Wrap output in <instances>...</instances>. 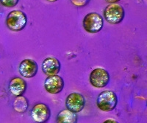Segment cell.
Listing matches in <instances>:
<instances>
[{
	"instance_id": "cell-16",
	"label": "cell",
	"mask_w": 147,
	"mask_h": 123,
	"mask_svg": "<svg viewBox=\"0 0 147 123\" xmlns=\"http://www.w3.org/2000/svg\"><path fill=\"white\" fill-rule=\"evenodd\" d=\"M103 123H119L117 120H113V119H108V120H106L105 121L103 122Z\"/></svg>"
},
{
	"instance_id": "cell-9",
	"label": "cell",
	"mask_w": 147,
	"mask_h": 123,
	"mask_svg": "<svg viewBox=\"0 0 147 123\" xmlns=\"http://www.w3.org/2000/svg\"><path fill=\"white\" fill-rule=\"evenodd\" d=\"M38 70V66L36 61L30 58L23 60L19 64L18 72L21 76L25 78H32L36 75Z\"/></svg>"
},
{
	"instance_id": "cell-12",
	"label": "cell",
	"mask_w": 147,
	"mask_h": 123,
	"mask_svg": "<svg viewBox=\"0 0 147 123\" xmlns=\"http://www.w3.org/2000/svg\"><path fill=\"white\" fill-rule=\"evenodd\" d=\"M78 116L68 109L60 111L56 117V123H77Z\"/></svg>"
},
{
	"instance_id": "cell-2",
	"label": "cell",
	"mask_w": 147,
	"mask_h": 123,
	"mask_svg": "<svg viewBox=\"0 0 147 123\" xmlns=\"http://www.w3.org/2000/svg\"><path fill=\"white\" fill-rule=\"evenodd\" d=\"M118 104V97L114 91L110 90L103 91L98 95L97 107L104 112H110L115 109Z\"/></svg>"
},
{
	"instance_id": "cell-10",
	"label": "cell",
	"mask_w": 147,
	"mask_h": 123,
	"mask_svg": "<svg viewBox=\"0 0 147 123\" xmlns=\"http://www.w3.org/2000/svg\"><path fill=\"white\" fill-rule=\"evenodd\" d=\"M42 71L47 76L57 74L61 69V64L55 57H48L44 60L41 65Z\"/></svg>"
},
{
	"instance_id": "cell-6",
	"label": "cell",
	"mask_w": 147,
	"mask_h": 123,
	"mask_svg": "<svg viewBox=\"0 0 147 123\" xmlns=\"http://www.w3.org/2000/svg\"><path fill=\"white\" fill-rule=\"evenodd\" d=\"M30 116L35 123H47L50 120L51 109L45 103H38L32 107Z\"/></svg>"
},
{
	"instance_id": "cell-3",
	"label": "cell",
	"mask_w": 147,
	"mask_h": 123,
	"mask_svg": "<svg viewBox=\"0 0 147 123\" xmlns=\"http://www.w3.org/2000/svg\"><path fill=\"white\" fill-rule=\"evenodd\" d=\"M82 25L85 30L88 33H97L104 27L103 17L97 13H89L84 17Z\"/></svg>"
},
{
	"instance_id": "cell-7",
	"label": "cell",
	"mask_w": 147,
	"mask_h": 123,
	"mask_svg": "<svg viewBox=\"0 0 147 123\" xmlns=\"http://www.w3.org/2000/svg\"><path fill=\"white\" fill-rule=\"evenodd\" d=\"M86 104V100L80 93L73 92L69 94L65 99L66 109L74 114L80 113L84 109Z\"/></svg>"
},
{
	"instance_id": "cell-1",
	"label": "cell",
	"mask_w": 147,
	"mask_h": 123,
	"mask_svg": "<svg viewBox=\"0 0 147 123\" xmlns=\"http://www.w3.org/2000/svg\"><path fill=\"white\" fill-rule=\"evenodd\" d=\"M6 25L9 30L14 32H19L25 28L27 24V16L22 10H12L6 18Z\"/></svg>"
},
{
	"instance_id": "cell-13",
	"label": "cell",
	"mask_w": 147,
	"mask_h": 123,
	"mask_svg": "<svg viewBox=\"0 0 147 123\" xmlns=\"http://www.w3.org/2000/svg\"><path fill=\"white\" fill-rule=\"evenodd\" d=\"M13 108L17 113H24L29 108V101L24 96L16 97L13 103Z\"/></svg>"
},
{
	"instance_id": "cell-5",
	"label": "cell",
	"mask_w": 147,
	"mask_h": 123,
	"mask_svg": "<svg viewBox=\"0 0 147 123\" xmlns=\"http://www.w3.org/2000/svg\"><path fill=\"white\" fill-rule=\"evenodd\" d=\"M89 80L94 87L102 89L109 84L110 76L106 69L103 68H96L90 72Z\"/></svg>"
},
{
	"instance_id": "cell-4",
	"label": "cell",
	"mask_w": 147,
	"mask_h": 123,
	"mask_svg": "<svg viewBox=\"0 0 147 123\" xmlns=\"http://www.w3.org/2000/svg\"><path fill=\"white\" fill-rule=\"evenodd\" d=\"M125 16V10L119 4H109L104 10V18L111 24H118Z\"/></svg>"
},
{
	"instance_id": "cell-8",
	"label": "cell",
	"mask_w": 147,
	"mask_h": 123,
	"mask_svg": "<svg viewBox=\"0 0 147 123\" xmlns=\"http://www.w3.org/2000/svg\"><path fill=\"white\" fill-rule=\"evenodd\" d=\"M64 80L62 77L55 75L48 76L44 81V89L51 95H57L63 90Z\"/></svg>"
},
{
	"instance_id": "cell-18",
	"label": "cell",
	"mask_w": 147,
	"mask_h": 123,
	"mask_svg": "<svg viewBox=\"0 0 147 123\" xmlns=\"http://www.w3.org/2000/svg\"><path fill=\"white\" fill-rule=\"evenodd\" d=\"M47 2H57L58 0H46Z\"/></svg>"
},
{
	"instance_id": "cell-15",
	"label": "cell",
	"mask_w": 147,
	"mask_h": 123,
	"mask_svg": "<svg viewBox=\"0 0 147 123\" xmlns=\"http://www.w3.org/2000/svg\"><path fill=\"white\" fill-rule=\"evenodd\" d=\"M90 1V0H70L72 5L78 7H85L86 5H88Z\"/></svg>"
},
{
	"instance_id": "cell-17",
	"label": "cell",
	"mask_w": 147,
	"mask_h": 123,
	"mask_svg": "<svg viewBox=\"0 0 147 123\" xmlns=\"http://www.w3.org/2000/svg\"><path fill=\"white\" fill-rule=\"evenodd\" d=\"M105 1L109 4H115L117 3V2H120L121 0H105Z\"/></svg>"
},
{
	"instance_id": "cell-14",
	"label": "cell",
	"mask_w": 147,
	"mask_h": 123,
	"mask_svg": "<svg viewBox=\"0 0 147 123\" xmlns=\"http://www.w3.org/2000/svg\"><path fill=\"white\" fill-rule=\"evenodd\" d=\"M19 0H0L2 6L6 7H14L18 3Z\"/></svg>"
},
{
	"instance_id": "cell-11",
	"label": "cell",
	"mask_w": 147,
	"mask_h": 123,
	"mask_svg": "<svg viewBox=\"0 0 147 123\" xmlns=\"http://www.w3.org/2000/svg\"><path fill=\"white\" fill-rule=\"evenodd\" d=\"M27 84L23 78L15 77L12 78L9 82L8 89L12 95L16 97L23 96L27 91Z\"/></svg>"
}]
</instances>
